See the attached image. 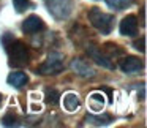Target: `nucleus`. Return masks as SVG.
Masks as SVG:
<instances>
[{"label":"nucleus","mask_w":147,"mask_h":128,"mask_svg":"<svg viewBox=\"0 0 147 128\" xmlns=\"http://www.w3.org/2000/svg\"><path fill=\"white\" fill-rule=\"evenodd\" d=\"M70 68L76 74H79L81 77H86V79H89V77H95V74H96L95 68L90 67V65L87 63L86 60H82V59H73L71 63H70Z\"/></svg>","instance_id":"5"},{"label":"nucleus","mask_w":147,"mask_h":128,"mask_svg":"<svg viewBox=\"0 0 147 128\" xmlns=\"http://www.w3.org/2000/svg\"><path fill=\"white\" fill-rule=\"evenodd\" d=\"M63 68H65L63 54H60V52H52L41 65H38L36 73L43 74V76H49V74H59Z\"/></svg>","instance_id":"2"},{"label":"nucleus","mask_w":147,"mask_h":128,"mask_svg":"<svg viewBox=\"0 0 147 128\" xmlns=\"http://www.w3.org/2000/svg\"><path fill=\"white\" fill-rule=\"evenodd\" d=\"M45 3L55 19H67L71 14V0H45Z\"/></svg>","instance_id":"4"},{"label":"nucleus","mask_w":147,"mask_h":128,"mask_svg":"<svg viewBox=\"0 0 147 128\" xmlns=\"http://www.w3.org/2000/svg\"><path fill=\"white\" fill-rule=\"evenodd\" d=\"M13 5H14V8H16L18 13H21V11L27 10V7H29V0H13Z\"/></svg>","instance_id":"17"},{"label":"nucleus","mask_w":147,"mask_h":128,"mask_svg":"<svg viewBox=\"0 0 147 128\" xmlns=\"http://www.w3.org/2000/svg\"><path fill=\"white\" fill-rule=\"evenodd\" d=\"M87 54H89V57L92 59V60L95 62V63H98L100 67L108 68V70H114L115 65L111 62L109 55L103 54V52L100 51L98 48H95V46H90V48H87Z\"/></svg>","instance_id":"7"},{"label":"nucleus","mask_w":147,"mask_h":128,"mask_svg":"<svg viewBox=\"0 0 147 128\" xmlns=\"http://www.w3.org/2000/svg\"><path fill=\"white\" fill-rule=\"evenodd\" d=\"M7 51L10 55V63L14 67H24V65L29 63L30 55L27 51V46L24 44L19 40H11L7 44Z\"/></svg>","instance_id":"1"},{"label":"nucleus","mask_w":147,"mask_h":128,"mask_svg":"<svg viewBox=\"0 0 147 128\" xmlns=\"http://www.w3.org/2000/svg\"><path fill=\"white\" fill-rule=\"evenodd\" d=\"M133 46H134V49H138L139 52H144L146 51V38H139V40H136V41L133 43Z\"/></svg>","instance_id":"19"},{"label":"nucleus","mask_w":147,"mask_h":128,"mask_svg":"<svg viewBox=\"0 0 147 128\" xmlns=\"http://www.w3.org/2000/svg\"><path fill=\"white\" fill-rule=\"evenodd\" d=\"M105 51L109 52V57L114 55V54H123V51H122L117 44H114V43H106V44H105Z\"/></svg>","instance_id":"16"},{"label":"nucleus","mask_w":147,"mask_h":128,"mask_svg":"<svg viewBox=\"0 0 147 128\" xmlns=\"http://www.w3.org/2000/svg\"><path fill=\"white\" fill-rule=\"evenodd\" d=\"M87 16H89L90 24H92V26L95 27L96 30H100L103 35H108V33H111V30H112V22H114V18H112L111 14L103 13V11L93 8V10L89 11V14H87Z\"/></svg>","instance_id":"3"},{"label":"nucleus","mask_w":147,"mask_h":128,"mask_svg":"<svg viewBox=\"0 0 147 128\" xmlns=\"http://www.w3.org/2000/svg\"><path fill=\"white\" fill-rule=\"evenodd\" d=\"M119 68H120L123 73H138V71L142 70V60L134 55H125L120 62H119Z\"/></svg>","instance_id":"6"},{"label":"nucleus","mask_w":147,"mask_h":128,"mask_svg":"<svg viewBox=\"0 0 147 128\" xmlns=\"http://www.w3.org/2000/svg\"><path fill=\"white\" fill-rule=\"evenodd\" d=\"M138 27H139L138 18L134 16V14H128V16H125L123 19L120 21L119 30H120V33L123 36H134L138 33Z\"/></svg>","instance_id":"8"},{"label":"nucleus","mask_w":147,"mask_h":128,"mask_svg":"<svg viewBox=\"0 0 147 128\" xmlns=\"http://www.w3.org/2000/svg\"><path fill=\"white\" fill-rule=\"evenodd\" d=\"M46 101L52 106L59 104V103H60V93L55 89H52V87H48V89H46Z\"/></svg>","instance_id":"14"},{"label":"nucleus","mask_w":147,"mask_h":128,"mask_svg":"<svg viewBox=\"0 0 147 128\" xmlns=\"http://www.w3.org/2000/svg\"><path fill=\"white\" fill-rule=\"evenodd\" d=\"M43 29H45V22L36 14H30L22 22V30L26 33H36V32H41Z\"/></svg>","instance_id":"9"},{"label":"nucleus","mask_w":147,"mask_h":128,"mask_svg":"<svg viewBox=\"0 0 147 128\" xmlns=\"http://www.w3.org/2000/svg\"><path fill=\"white\" fill-rule=\"evenodd\" d=\"M2 96H3V95H2V93H0V104H2V100H3V98H2Z\"/></svg>","instance_id":"20"},{"label":"nucleus","mask_w":147,"mask_h":128,"mask_svg":"<svg viewBox=\"0 0 147 128\" xmlns=\"http://www.w3.org/2000/svg\"><path fill=\"white\" fill-rule=\"evenodd\" d=\"M90 100V108L93 109V111H98L100 108H103V104H105V98H103V95H100V93H92V95L89 96Z\"/></svg>","instance_id":"15"},{"label":"nucleus","mask_w":147,"mask_h":128,"mask_svg":"<svg viewBox=\"0 0 147 128\" xmlns=\"http://www.w3.org/2000/svg\"><path fill=\"white\" fill-rule=\"evenodd\" d=\"M133 3L134 0H106V5L109 8H114V10H125Z\"/></svg>","instance_id":"13"},{"label":"nucleus","mask_w":147,"mask_h":128,"mask_svg":"<svg viewBox=\"0 0 147 128\" xmlns=\"http://www.w3.org/2000/svg\"><path fill=\"white\" fill-rule=\"evenodd\" d=\"M63 106L68 112H74L81 106V100L78 98L76 93H67L63 96Z\"/></svg>","instance_id":"11"},{"label":"nucleus","mask_w":147,"mask_h":128,"mask_svg":"<svg viewBox=\"0 0 147 128\" xmlns=\"http://www.w3.org/2000/svg\"><path fill=\"white\" fill-rule=\"evenodd\" d=\"M3 125L5 127H16L18 125V122H16V117L14 115H11V114H8V115H5L3 117Z\"/></svg>","instance_id":"18"},{"label":"nucleus","mask_w":147,"mask_h":128,"mask_svg":"<svg viewBox=\"0 0 147 128\" xmlns=\"http://www.w3.org/2000/svg\"><path fill=\"white\" fill-rule=\"evenodd\" d=\"M89 123L92 125H96V127H100V125H109L112 122V117L109 114H103V115H87L86 119Z\"/></svg>","instance_id":"12"},{"label":"nucleus","mask_w":147,"mask_h":128,"mask_svg":"<svg viewBox=\"0 0 147 128\" xmlns=\"http://www.w3.org/2000/svg\"><path fill=\"white\" fill-rule=\"evenodd\" d=\"M7 82L10 84V86L16 87V89H21V87H24L29 82V77H27V74L22 73V71H13V73L8 74Z\"/></svg>","instance_id":"10"}]
</instances>
